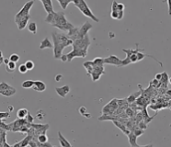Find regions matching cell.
<instances>
[{
	"instance_id": "83f0119b",
	"label": "cell",
	"mask_w": 171,
	"mask_h": 147,
	"mask_svg": "<svg viewBox=\"0 0 171 147\" xmlns=\"http://www.w3.org/2000/svg\"><path fill=\"white\" fill-rule=\"evenodd\" d=\"M38 142H41V144H45V142H48V136L46 135V133H41L38 136Z\"/></svg>"
},
{
	"instance_id": "d6a6232c",
	"label": "cell",
	"mask_w": 171,
	"mask_h": 147,
	"mask_svg": "<svg viewBox=\"0 0 171 147\" xmlns=\"http://www.w3.org/2000/svg\"><path fill=\"white\" fill-rule=\"evenodd\" d=\"M25 65H26V67H27L28 70H32V69L34 68V66H35V64L33 63L32 60H28V61L25 62Z\"/></svg>"
},
{
	"instance_id": "ba28073f",
	"label": "cell",
	"mask_w": 171,
	"mask_h": 147,
	"mask_svg": "<svg viewBox=\"0 0 171 147\" xmlns=\"http://www.w3.org/2000/svg\"><path fill=\"white\" fill-rule=\"evenodd\" d=\"M122 60L120 59V58L116 55H110L107 58H104V64L115 65V66H118V67L122 66Z\"/></svg>"
},
{
	"instance_id": "e575fe53",
	"label": "cell",
	"mask_w": 171,
	"mask_h": 147,
	"mask_svg": "<svg viewBox=\"0 0 171 147\" xmlns=\"http://www.w3.org/2000/svg\"><path fill=\"white\" fill-rule=\"evenodd\" d=\"M28 71H29V70L27 69L25 64H20V65L18 66V72L20 73V74H26Z\"/></svg>"
},
{
	"instance_id": "52a82bcc",
	"label": "cell",
	"mask_w": 171,
	"mask_h": 147,
	"mask_svg": "<svg viewBox=\"0 0 171 147\" xmlns=\"http://www.w3.org/2000/svg\"><path fill=\"white\" fill-rule=\"evenodd\" d=\"M67 62H71L75 57H85L87 55V51H83L80 49H73L72 52L67 53Z\"/></svg>"
},
{
	"instance_id": "7dc6e473",
	"label": "cell",
	"mask_w": 171,
	"mask_h": 147,
	"mask_svg": "<svg viewBox=\"0 0 171 147\" xmlns=\"http://www.w3.org/2000/svg\"><path fill=\"white\" fill-rule=\"evenodd\" d=\"M151 85L153 87H158L159 86V81H157V79H154L152 82H151Z\"/></svg>"
},
{
	"instance_id": "e7e4bbea",
	"label": "cell",
	"mask_w": 171,
	"mask_h": 147,
	"mask_svg": "<svg viewBox=\"0 0 171 147\" xmlns=\"http://www.w3.org/2000/svg\"><path fill=\"white\" fill-rule=\"evenodd\" d=\"M169 126H170V127H171V123H170V125H169Z\"/></svg>"
},
{
	"instance_id": "be15d7a7",
	"label": "cell",
	"mask_w": 171,
	"mask_h": 147,
	"mask_svg": "<svg viewBox=\"0 0 171 147\" xmlns=\"http://www.w3.org/2000/svg\"><path fill=\"white\" fill-rule=\"evenodd\" d=\"M38 147H42V146H38Z\"/></svg>"
},
{
	"instance_id": "b9f144b4",
	"label": "cell",
	"mask_w": 171,
	"mask_h": 147,
	"mask_svg": "<svg viewBox=\"0 0 171 147\" xmlns=\"http://www.w3.org/2000/svg\"><path fill=\"white\" fill-rule=\"evenodd\" d=\"M134 110H132L131 108H127L126 109V115L128 116V117H133L134 116V111H133Z\"/></svg>"
},
{
	"instance_id": "d4e9b609",
	"label": "cell",
	"mask_w": 171,
	"mask_h": 147,
	"mask_svg": "<svg viewBox=\"0 0 171 147\" xmlns=\"http://www.w3.org/2000/svg\"><path fill=\"white\" fill-rule=\"evenodd\" d=\"M83 65H84V67L87 69L88 75H90V74L92 73V71H93V63H92V61L85 62V63L83 64Z\"/></svg>"
},
{
	"instance_id": "91938a15",
	"label": "cell",
	"mask_w": 171,
	"mask_h": 147,
	"mask_svg": "<svg viewBox=\"0 0 171 147\" xmlns=\"http://www.w3.org/2000/svg\"><path fill=\"white\" fill-rule=\"evenodd\" d=\"M0 59H3V52H2V51H0Z\"/></svg>"
},
{
	"instance_id": "d590c367",
	"label": "cell",
	"mask_w": 171,
	"mask_h": 147,
	"mask_svg": "<svg viewBox=\"0 0 171 147\" xmlns=\"http://www.w3.org/2000/svg\"><path fill=\"white\" fill-rule=\"evenodd\" d=\"M34 119H35V118L29 112L25 119H26V121L28 122V123H30V124H32V123H33V121H34Z\"/></svg>"
},
{
	"instance_id": "f6af8a7d",
	"label": "cell",
	"mask_w": 171,
	"mask_h": 147,
	"mask_svg": "<svg viewBox=\"0 0 171 147\" xmlns=\"http://www.w3.org/2000/svg\"><path fill=\"white\" fill-rule=\"evenodd\" d=\"M29 146H30V147H38L37 142H35V141L32 140V141L30 142V144H29Z\"/></svg>"
},
{
	"instance_id": "94428289",
	"label": "cell",
	"mask_w": 171,
	"mask_h": 147,
	"mask_svg": "<svg viewBox=\"0 0 171 147\" xmlns=\"http://www.w3.org/2000/svg\"><path fill=\"white\" fill-rule=\"evenodd\" d=\"M3 63H4V59H0V65H1Z\"/></svg>"
},
{
	"instance_id": "d6986e66",
	"label": "cell",
	"mask_w": 171,
	"mask_h": 147,
	"mask_svg": "<svg viewBox=\"0 0 171 147\" xmlns=\"http://www.w3.org/2000/svg\"><path fill=\"white\" fill-rule=\"evenodd\" d=\"M16 92H17L16 88L13 87H9V88H7L6 90L0 92V95H2L4 96H11L16 94Z\"/></svg>"
},
{
	"instance_id": "816d5d0a",
	"label": "cell",
	"mask_w": 171,
	"mask_h": 147,
	"mask_svg": "<svg viewBox=\"0 0 171 147\" xmlns=\"http://www.w3.org/2000/svg\"><path fill=\"white\" fill-rule=\"evenodd\" d=\"M60 60H61L62 62H67V55H66V54H62V56H61V58H60Z\"/></svg>"
},
{
	"instance_id": "6125c7cd",
	"label": "cell",
	"mask_w": 171,
	"mask_h": 147,
	"mask_svg": "<svg viewBox=\"0 0 171 147\" xmlns=\"http://www.w3.org/2000/svg\"><path fill=\"white\" fill-rule=\"evenodd\" d=\"M168 83L171 85V77H170V78H169V81H168Z\"/></svg>"
},
{
	"instance_id": "f1b7e54d",
	"label": "cell",
	"mask_w": 171,
	"mask_h": 147,
	"mask_svg": "<svg viewBox=\"0 0 171 147\" xmlns=\"http://www.w3.org/2000/svg\"><path fill=\"white\" fill-rule=\"evenodd\" d=\"M32 140V136H30V135H28L27 134V136L23 139V140H21L20 142H21V147H26L27 145H29V144H30V142Z\"/></svg>"
},
{
	"instance_id": "7c38bea8",
	"label": "cell",
	"mask_w": 171,
	"mask_h": 147,
	"mask_svg": "<svg viewBox=\"0 0 171 147\" xmlns=\"http://www.w3.org/2000/svg\"><path fill=\"white\" fill-rule=\"evenodd\" d=\"M41 2L42 5H43L44 10L46 11V12H47V14L54 12L52 0H41Z\"/></svg>"
},
{
	"instance_id": "5b68a950",
	"label": "cell",
	"mask_w": 171,
	"mask_h": 147,
	"mask_svg": "<svg viewBox=\"0 0 171 147\" xmlns=\"http://www.w3.org/2000/svg\"><path fill=\"white\" fill-rule=\"evenodd\" d=\"M90 44H91L90 39H89L88 35H87L83 39H80V40H76L74 41L72 47L73 49H80V50H83V51L87 52V49L89 46H90Z\"/></svg>"
},
{
	"instance_id": "ee69618b",
	"label": "cell",
	"mask_w": 171,
	"mask_h": 147,
	"mask_svg": "<svg viewBox=\"0 0 171 147\" xmlns=\"http://www.w3.org/2000/svg\"><path fill=\"white\" fill-rule=\"evenodd\" d=\"M110 16H111L112 18H114V19H118V11H111Z\"/></svg>"
},
{
	"instance_id": "30bf717a",
	"label": "cell",
	"mask_w": 171,
	"mask_h": 147,
	"mask_svg": "<svg viewBox=\"0 0 171 147\" xmlns=\"http://www.w3.org/2000/svg\"><path fill=\"white\" fill-rule=\"evenodd\" d=\"M26 123H27V121L25 119H18L15 121H13L12 123H10L9 125L11 127V131H14V133H16V131H18L19 128H20L21 126L25 125Z\"/></svg>"
},
{
	"instance_id": "9f6ffc18",
	"label": "cell",
	"mask_w": 171,
	"mask_h": 147,
	"mask_svg": "<svg viewBox=\"0 0 171 147\" xmlns=\"http://www.w3.org/2000/svg\"><path fill=\"white\" fill-rule=\"evenodd\" d=\"M166 95L169 96H171V89H169V90L166 91Z\"/></svg>"
},
{
	"instance_id": "e0dca14e",
	"label": "cell",
	"mask_w": 171,
	"mask_h": 147,
	"mask_svg": "<svg viewBox=\"0 0 171 147\" xmlns=\"http://www.w3.org/2000/svg\"><path fill=\"white\" fill-rule=\"evenodd\" d=\"M52 48H53V43H52L51 41H50L48 38H45L44 40L41 42V45H40V49L41 50L52 49Z\"/></svg>"
},
{
	"instance_id": "8fae6325",
	"label": "cell",
	"mask_w": 171,
	"mask_h": 147,
	"mask_svg": "<svg viewBox=\"0 0 171 147\" xmlns=\"http://www.w3.org/2000/svg\"><path fill=\"white\" fill-rule=\"evenodd\" d=\"M49 127H50L49 124H35V123H32V124H30V128L35 129L40 133H46Z\"/></svg>"
},
{
	"instance_id": "03108f58",
	"label": "cell",
	"mask_w": 171,
	"mask_h": 147,
	"mask_svg": "<svg viewBox=\"0 0 171 147\" xmlns=\"http://www.w3.org/2000/svg\"><path fill=\"white\" fill-rule=\"evenodd\" d=\"M170 110H171V107H170Z\"/></svg>"
},
{
	"instance_id": "ab89813d",
	"label": "cell",
	"mask_w": 171,
	"mask_h": 147,
	"mask_svg": "<svg viewBox=\"0 0 171 147\" xmlns=\"http://www.w3.org/2000/svg\"><path fill=\"white\" fill-rule=\"evenodd\" d=\"M9 117V112H0V121Z\"/></svg>"
},
{
	"instance_id": "484cf974",
	"label": "cell",
	"mask_w": 171,
	"mask_h": 147,
	"mask_svg": "<svg viewBox=\"0 0 171 147\" xmlns=\"http://www.w3.org/2000/svg\"><path fill=\"white\" fill-rule=\"evenodd\" d=\"M57 2L59 3V5L64 10L67 9V7L70 3H73V1H71V0H57Z\"/></svg>"
},
{
	"instance_id": "681fc988",
	"label": "cell",
	"mask_w": 171,
	"mask_h": 147,
	"mask_svg": "<svg viewBox=\"0 0 171 147\" xmlns=\"http://www.w3.org/2000/svg\"><path fill=\"white\" fill-rule=\"evenodd\" d=\"M161 78H162V73H159V74H157V75H155V79H157V81L160 82Z\"/></svg>"
},
{
	"instance_id": "db71d44e",
	"label": "cell",
	"mask_w": 171,
	"mask_h": 147,
	"mask_svg": "<svg viewBox=\"0 0 171 147\" xmlns=\"http://www.w3.org/2000/svg\"><path fill=\"white\" fill-rule=\"evenodd\" d=\"M11 147H21V142H18L15 144H13Z\"/></svg>"
},
{
	"instance_id": "836d02e7",
	"label": "cell",
	"mask_w": 171,
	"mask_h": 147,
	"mask_svg": "<svg viewBox=\"0 0 171 147\" xmlns=\"http://www.w3.org/2000/svg\"><path fill=\"white\" fill-rule=\"evenodd\" d=\"M19 55H18L17 53H12L10 56H9V60H10V62H13V63H15L16 64L17 62H18L19 61Z\"/></svg>"
},
{
	"instance_id": "6da1fadb",
	"label": "cell",
	"mask_w": 171,
	"mask_h": 147,
	"mask_svg": "<svg viewBox=\"0 0 171 147\" xmlns=\"http://www.w3.org/2000/svg\"><path fill=\"white\" fill-rule=\"evenodd\" d=\"M53 41V57L54 59H60L63 54V50L67 46L73 45V41L62 33L53 32L52 33Z\"/></svg>"
},
{
	"instance_id": "f546056e",
	"label": "cell",
	"mask_w": 171,
	"mask_h": 147,
	"mask_svg": "<svg viewBox=\"0 0 171 147\" xmlns=\"http://www.w3.org/2000/svg\"><path fill=\"white\" fill-rule=\"evenodd\" d=\"M132 133H134L136 137H139V136H141V135L143 134V131L141 130V129H139L137 127V125H135L134 128L133 129V131H132Z\"/></svg>"
},
{
	"instance_id": "7402d4cb",
	"label": "cell",
	"mask_w": 171,
	"mask_h": 147,
	"mask_svg": "<svg viewBox=\"0 0 171 147\" xmlns=\"http://www.w3.org/2000/svg\"><path fill=\"white\" fill-rule=\"evenodd\" d=\"M34 82L33 80H25L24 82L21 84V87L25 89H29V88H32L34 86Z\"/></svg>"
},
{
	"instance_id": "9c48e42d",
	"label": "cell",
	"mask_w": 171,
	"mask_h": 147,
	"mask_svg": "<svg viewBox=\"0 0 171 147\" xmlns=\"http://www.w3.org/2000/svg\"><path fill=\"white\" fill-rule=\"evenodd\" d=\"M103 74H104V66H93V71L90 74L92 76V80L94 82L98 81Z\"/></svg>"
},
{
	"instance_id": "4dcf8cb0",
	"label": "cell",
	"mask_w": 171,
	"mask_h": 147,
	"mask_svg": "<svg viewBox=\"0 0 171 147\" xmlns=\"http://www.w3.org/2000/svg\"><path fill=\"white\" fill-rule=\"evenodd\" d=\"M79 112H80L81 115L84 116V117H85V118H87V119L91 118V114L87 113V109H85V107H80L79 108Z\"/></svg>"
},
{
	"instance_id": "3957f363",
	"label": "cell",
	"mask_w": 171,
	"mask_h": 147,
	"mask_svg": "<svg viewBox=\"0 0 171 147\" xmlns=\"http://www.w3.org/2000/svg\"><path fill=\"white\" fill-rule=\"evenodd\" d=\"M73 4H75V6L81 11V12L83 13L84 16L89 18L95 22H99V19L97 18L94 14H93L91 9H89L88 5L84 1V0H74Z\"/></svg>"
},
{
	"instance_id": "ffe728a7",
	"label": "cell",
	"mask_w": 171,
	"mask_h": 147,
	"mask_svg": "<svg viewBox=\"0 0 171 147\" xmlns=\"http://www.w3.org/2000/svg\"><path fill=\"white\" fill-rule=\"evenodd\" d=\"M168 75L166 72H163L162 73V78L160 80V84H163V87L164 88H168Z\"/></svg>"
},
{
	"instance_id": "2e32d148",
	"label": "cell",
	"mask_w": 171,
	"mask_h": 147,
	"mask_svg": "<svg viewBox=\"0 0 171 147\" xmlns=\"http://www.w3.org/2000/svg\"><path fill=\"white\" fill-rule=\"evenodd\" d=\"M30 18V16H27V17H25V18H23L22 19H20V20H19V21L17 23L18 29L19 30H24V29L26 28V27H27V24H28Z\"/></svg>"
},
{
	"instance_id": "4fadbf2b",
	"label": "cell",
	"mask_w": 171,
	"mask_h": 147,
	"mask_svg": "<svg viewBox=\"0 0 171 147\" xmlns=\"http://www.w3.org/2000/svg\"><path fill=\"white\" fill-rule=\"evenodd\" d=\"M55 91H56L57 94L61 96V98H65L68 93L70 92V87L66 85V86H64V87H56Z\"/></svg>"
},
{
	"instance_id": "44dd1931",
	"label": "cell",
	"mask_w": 171,
	"mask_h": 147,
	"mask_svg": "<svg viewBox=\"0 0 171 147\" xmlns=\"http://www.w3.org/2000/svg\"><path fill=\"white\" fill-rule=\"evenodd\" d=\"M28 113L29 111L27 109H19L17 112V117L18 119H26Z\"/></svg>"
},
{
	"instance_id": "11a10c76",
	"label": "cell",
	"mask_w": 171,
	"mask_h": 147,
	"mask_svg": "<svg viewBox=\"0 0 171 147\" xmlns=\"http://www.w3.org/2000/svg\"><path fill=\"white\" fill-rule=\"evenodd\" d=\"M9 62H10L9 58H5V59H4V64H7V65L9 64Z\"/></svg>"
},
{
	"instance_id": "680465c9",
	"label": "cell",
	"mask_w": 171,
	"mask_h": 147,
	"mask_svg": "<svg viewBox=\"0 0 171 147\" xmlns=\"http://www.w3.org/2000/svg\"><path fill=\"white\" fill-rule=\"evenodd\" d=\"M40 113H41V111H39L38 113H37V117H39V115H40ZM39 119H42L43 118H42V116H40V118H39Z\"/></svg>"
},
{
	"instance_id": "74e56055",
	"label": "cell",
	"mask_w": 171,
	"mask_h": 147,
	"mask_svg": "<svg viewBox=\"0 0 171 147\" xmlns=\"http://www.w3.org/2000/svg\"><path fill=\"white\" fill-rule=\"evenodd\" d=\"M131 63V60H130V57L129 56H126L125 59H123L122 62V66H126V65H129Z\"/></svg>"
},
{
	"instance_id": "277c9868",
	"label": "cell",
	"mask_w": 171,
	"mask_h": 147,
	"mask_svg": "<svg viewBox=\"0 0 171 147\" xmlns=\"http://www.w3.org/2000/svg\"><path fill=\"white\" fill-rule=\"evenodd\" d=\"M33 5H34V0L28 1L27 3H25V5L23 6L21 10L18 11V12L16 14V16H15V22H16V24L23 18H25L27 16H30V9H32Z\"/></svg>"
},
{
	"instance_id": "f5cc1de1",
	"label": "cell",
	"mask_w": 171,
	"mask_h": 147,
	"mask_svg": "<svg viewBox=\"0 0 171 147\" xmlns=\"http://www.w3.org/2000/svg\"><path fill=\"white\" fill-rule=\"evenodd\" d=\"M168 14L171 16V0L168 1Z\"/></svg>"
},
{
	"instance_id": "6f0895ef",
	"label": "cell",
	"mask_w": 171,
	"mask_h": 147,
	"mask_svg": "<svg viewBox=\"0 0 171 147\" xmlns=\"http://www.w3.org/2000/svg\"><path fill=\"white\" fill-rule=\"evenodd\" d=\"M13 109H14L13 106H9V111H13Z\"/></svg>"
},
{
	"instance_id": "f35d334b",
	"label": "cell",
	"mask_w": 171,
	"mask_h": 147,
	"mask_svg": "<svg viewBox=\"0 0 171 147\" xmlns=\"http://www.w3.org/2000/svg\"><path fill=\"white\" fill-rule=\"evenodd\" d=\"M9 87H10L9 85H7L6 82H1V83H0V92L6 90L7 88H9Z\"/></svg>"
},
{
	"instance_id": "8992f818",
	"label": "cell",
	"mask_w": 171,
	"mask_h": 147,
	"mask_svg": "<svg viewBox=\"0 0 171 147\" xmlns=\"http://www.w3.org/2000/svg\"><path fill=\"white\" fill-rule=\"evenodd\" d=\"M93 28V26L89 23L88 21H85L84 24L81 26V28H79L78 30V35H77L76 40H80V39H83L87 35H88V32Z\"/></svg>"
},
{
	"instance_id": "5bb4252c",
	"label": "cell",
	"mask_w": 171,
	"mask_h": 147,
	"mask_svg": "<svg viewBox=\"0 0 171 147\" xmlns=\"http://www.w3.org/2000/svg\"><path fill=\"white\" fill-rule=\"evenodd\" d=\"M32 89L37 92H43L46 90V85L45 83L42 82V81L36 80L34 82V86L32 87Z\"/></svg>"
},
{
	"instance_id": "4316f807",
	"label": "cell",
	"mask_w": 171,
	"mask_h": 147,
	"mask_svg": "<svg viewBox=\"0 0 171 147\" xmlns=\"http://www.w3.org/2000/svg\"><path fill=\"white\" fill-rule=\"evenodd\" d=\"M54 16H55V11H54V12H53V13L47 14V16H46V18H45V22L53 25V20H54Z\"/></svg>"
},
{
	"instance_id": "7bdbcfd3",
	"label": "cell",
	"mask_w": 171,
	"mask_h": 147,
	"mask_svg": "<svg viewBox=\"0 0 171 147\" xmlns=\"http://www.w3.org/2000/svg\"><path fill=\"white\" fill-rule=\"evenodd\" d=\"M111 11H118V3L116 2V1H113V2H112Z\"/></svg>"
},
{
	"instance_id": "f907efd6",
	"label": "cell",
	"mask_w": 171,
	"mask_h": 147,
	"mask_svg": "<svg viewBox=\"0 0 171 147\" xmlns=\"http://www.w3.org/2000/svg\"><path fill=\"white\" fill-rule=\"evenodd\" d=\"M123 14H124L123 11H118V19L119 20H120V19L123 18Z\"/></svg>"
},
{
	"instance_id": "cb8c5ba5",
	"label": "cell",
	"mask_w": 171,
	"mask_h": 147,
	"mask_svg": "<svg viewBox=\"0 0 171 147\" xmlns=\"http://www.w3.org/2000/svg\"><path fill=\"white\" fill-rule=\"evenodd\" d=\"M28 30L30 32H32L33 34H36L37 33V23L36 22H30L29 23L28 25Z\"/></svg>"
},
{
	"instance_id": "7a4b0ae2",
	"label": "cell",
	"mask_w": 171,
	"mask_h": 147,
	"mask_svg": "<svg viewBox=\"0 0 171 147\" xmlns=\"http://www.w3.org/2000/svg\"><path fill=\"white\" fill-rule=\"evenodd\" d=\"M53 26L61 30H68V32L73 28H75L71 22H68L64 12H55Z\"/></svg>"
},
{
	"instance_id": "c3c4849f",
	"label": "cell",
	"mask_w": 171,
	"mask_h": 147,
	"mask_svg": "<svg viewBox=\"0 0 171 147\" xmlns=\"http://www.w3.org/2000/svg\"><path fill=\"white\" fill-rule=\"evenodd\" d=\"M63 75H57L55 77H54V79H55V81H56V82H60V81L62 80V79H63Z\"/></svg>"
},
{
	"instance_id": "ac0fdd59",
	"label": "cell",
	"mask_w": 171,
	"mask_h": 147,
	"mask_svg": "<svg viewBox=\"0 0 171 147\" xmlns=\"http://www.w3.org/2000/svg\"><path fill=\"white\" fill-rule=\"evenodd\" d=\"M128 136V139H129V144L131 145V147H136L138 146V144H137V137L135 136V134L134 133H131L127 135Z\"/></svg>"
},
{
	"instance_id": "603a6c76",
	"label": "cell",
	"mask_w": 171,
	"mask_h": 147,
	"mask_svg": "<svg viewBox=\"0 0 171 147\" xmlns=\"http://www.w3.org/2000/svg\"><path fill=\"white\" fill-rule=\"evenodd\" d=\"M93 66H103L104 64V58L101 57H97L92 61Z\"/></svg>"
},
{
	"instance_id": "1f68e13d",
	"label": "cell",
	"mask_w": 171,
	"mask_h": 147,
	"mask_svg": "<svg viewBox=\"0 0 171 147\" xmlns=\"http://www.w3.org/2000/svg\"><path fill=\"white\" fill-rule=\"evenodd\" d=\"M15 69H16V64L13 63V62H9V64L7 65V72H13Z\"/></svg>"
},
{
	"instance_id": "9a60e30c",
	"label": "cell",
	"mask_w": 171,
	"mask_h": 147,
	"mask_svg": "<svg viewBox=\"0 0 171 147\" xmlns=\"http://www.w3.org/2000/svg\"><path fill=\"white\" fill-rule=\"evenodd\" d=\"M58 141H59V144L62 147H73L68 140H66V138L62 134L61 131H58Z\"/></svg>"
},
{
	"instance_id": "60d3db41",
	"label": "cell",
	"mask_w": 171,
	"mask_h": 147,
	"mask_svg": "<svg viewBox=\"0 0 171 147\" xmlns=\"http://www.w3.org/2000/svg\"><path fill=\"white\" fill-rule=\"evenodd\" d=\"M130 60H131V63H133V64H134V63H137L138 62V59H137V54H132L131 56H130Z\"/></svg>"
},
{
	"instance_id": "bcb514c9",
	"label": "cell",
	"mask_w": 171,
	"mask_h": 147,
	"mask_svg": "<svg viewBox=\"0 0 171 147\" xmlns=\"http://www.w3.org/2000/svg\"><path fill=\"white\" fill-rule=\"evenodd\" d=\"M124 6L122 3H118V11H123L124 10Z\"/></svg>"
},
{
	"instance_id": "8d00e7d4",
	"label": "cell",
	"mask_w": 171,
	"mask_h": 147,
	"mask_svg": "<svg viewBox=\"0 0 171 147\" xmlns=\"http://www.w3.org/2000/svg\"><path fill=\"white\" fill-rule=\"evenodd\" d=\"M137 127L139 129L145 131V129H147V124L143 121H140L139 123H137Z\"/></svg>"
}]
</instances>
